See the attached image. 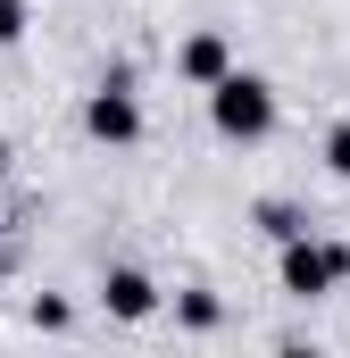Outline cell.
I'll return each instance as SVG.
<instances>
[{
    "label": "cell",
    "instance_id": "1",
    "mask_svg": "<svg viewBox=\"0 0 350 358\" xmlns=\"http://www.w3.org/2000/svg\"><path fill=\"white\" fill-rule=\"evenodd\" d=\"M217 125H225V134H267V125H275V100H267V84H251V76H225V84H217Z\"/></svg>",
    "mask_w": 350,
    "mask_h": 358
},
{
    "label": "cell",
    "instance_id": "2",
    "mask_svg": "<svg viewBox=\"0 0 350 358\" xmlns=\"http://www.w3.org/2000/svg\"><path fill=\"white\" fill-rule=\"evenodd\" d=\"M92 134H100V142H134V134H142V108H134L125 92H100V100H92Z\"/></svg>",
    "mask_w": 350,
    "mask_h": 358
},
{
    "label": "cell",
    "instance_id": "3",
    "mask_svg": "<svg viewBox=\"0 0 350 358\" xmlns=\"http://www.w3.org/2000/svg\"><path fill=\"white\" fill-rule=\"evenodd\" d=\"M334 267H342L334 250H292V259H284V275H292V292H326V283H334Z\"/></svg>",
    "mask_w": 350,
    "mask_h": 358
},
{
    "label": "cell",
    "instance_id": "4",
    "mask_svg": "<svg viewBox=\"0 0 350 358\" xmlns=\"http://www.w3.org/2000/svg\"><path fill=\"white\" fill-rule=\"evenodd\" d=\"M108 300H117L125 317H142V308H150V292H142V275H117V283H108Z\"/></svg>",
    "mask_w": 350,
    "mask_h": 358
},
{
    "label": "cell",
    "instance_id": "5",
    "mask_svg": "<svg viewBox=\"0 0 350 358\" xmlns=\"http://www.w3.org/2000/svg\"><path fill=\"white\" fill-rule=\"evenodd\" d=\"M183 67H192V76H217V67H225V50H217V42H192V50H183Z\"/></svg>",
    "mask_w": 350,
    "mask_h": 358
},
{
    "label": "cell",
    "instance_id": "6",
    "mask_svg": "<svg viewBox=\"0 0 350 358\" xmlns=\"http://www.w3.org/2000/svg\"><path fill=\"white\" fill-rule=\"evenodd\" d=\"M17 34H25V8H17V0H0V42H17Z\"/></svg>",
    "mask_w": 350,
    "mask_h": 358
},
{
    "label": "cell",
    "instance_id": "7",
    "mask_svg": "<svg viewBox=\"0 0 350 358\" xmlns=\"http://www.w3.org/2000/svg\"><path fill=\"white\" fill-rule=\"evenodd\" d=\"M334 167H342V176H350V125H342V134H334Z\"/></svg>",
    "mask_w": 350,
    "mask_h": 358
},
{
    "label": "cell",
    "instance_id": "8",
    "mask_svg": "<svg viewBox=\"0 0 350 358\" xmlns=\"http://www.w3.org/2000/svg\"><path fill=\"white\" fill-rule=\"evenodd\" d=\"M0 167H8V150H0Z\"/></svg>",
    "mask_w": 350,
    "mask_h": 358
}]
</instances>
